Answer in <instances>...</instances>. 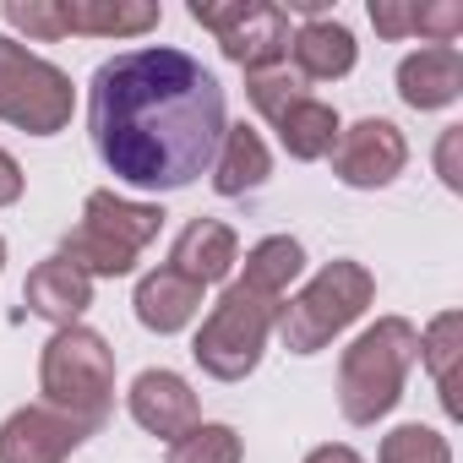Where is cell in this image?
Listing matches in <instances>:
<instances>
[{"instance_id":"484cf974","label":"cell","mask_w":463,"mask_h":463,"mask_svg":"<svg viewBox=\"0 0 463 463\" xmlns=\"http://www.w3.org/2000/svg\"><path fill=\"white\" fill-rule=\"evenodd\" d=\"M414 33L430 44H452L463 33V6L458 0H414Z\"/></svg>"},{"instance_id":"277c9868","label":"cell","mask_w":463,"mask_h":463,"mask_svg":"<svg viewBox=\"0 0 463 463\" xmlns=\"http://www.w3.org/2000/svg\"><path fill=\"white\" fill-rule=\"evenodd\" d=\"M39 392L50 409H61L93 436L115 409V349L82 322L55 327V338L39 354Z\"/></svg>"},{"instance_id":"52a82bcc","label":"cell","mask_w":463,"mask_h":463,"mask_svg":"<svg viewBox=\"0 0 463 463\" xmlns=\"http://www.w3.org/2000/svg\"><path fill=\"white\" fill-rule=\"evenodd\" d=\"M71 109H77L71 77L55 61L33 55L23 39L0 33V120L28 137H55L71 126Z\"/></svg>"},{"instance_id":"4fadbf2b","label":"cell","mask_w":463,"mask_h":463,"mask_svg":"<svg viewBox=\"0 0 463 463\" xmlns=\"http://www.w3.org/2000/svg\"><path fill=\"white\" fill-rule=\"evenodd\" d=\"M463 93V50L458 44H420L398 61V99L420 115L458 104Z\"/></svg>"},{"instance_id":"44dd1931","label":"cell","mask_w":463,"mask_h":463,"mask_svg":"<svg viewBox=\"0 0 463 463\" xmlns=\"http://www.w3.org/2000/svg\"><path fill=\"white\" fill-rule=\"evenodd\" d=\"M458 349H463V317L458 311H441L425 333H420V360L430 365V382L441 392V409L458 414V382H452V365H458Z\"/></svg>"},{"instance_id":"f546056e","label":"cell","mask_w":463,"mask_h":463,"mask_svg":"<svg viewBox=\"0 0 463 463\" xmlns=\"http://www.w3.org/2000/svg\"><path fill=\"white\" fill-rule=\"evenodd\" d=\"M306 463H365V458L354 447H344V441H327V447H311Z\"/></svg>"},{"instance_id":"ba28073f","label":"cell","mask_w":463,"mask_h":463,"mask_svg":"<svg viewBox=\"0 0 463 463\" xmlns=\"http://www.w3.org/2000/svg\"><path fill=\"white\" fill-rule=\"evenodd\" d=\"M191 23L207 28L223 50V61H235L246 77L284 66L289 61V17L273 0H235V6H191Z\"/></svg>"},{"instance_id":"83f0119b","label":"cell","mask_w":463,"mask_h":463,"mask_svg":"<svg viewBox=\"0 0 463 463\" xmlns=\"http://www.w3.org/2000/svg\"><path fill=\"white\" fill-rule=\"evenodd\" d=\"M436 175L447 191H463V126H447L436 142Z\"/></svg>"},{"instance_id":"9c48e42d","label":"cell","mask_w":463,"mask_h":463,"mask_svg":"<svg viewBox=\"0 0 463 463\" xmlns=\"http://www.w3.org/2000/svg\"><path fill=\"white\" fill-rule=\"evenodd\" d=\"M327 158H333V175H338L349 191H382V185H392V180L403 175L409 142H403V131H398L392 120L365 115V120H354V126L338 131V142H333Z\"/></svg>"},{"instance_id":"d4e9b609","label":"cell","mask_w":463,"mask_h":463,"mask_svg":"<svg viewBox=\"0 0 463 463\" xmlns=\"http://www.w3.org/2000/svg\"><path fill=\"white\" fill-rule=\"evenodd\" d=\"M0 17H6V28L50 44V39H66V23H61V0H6L0 6Z\"/></svg>"},{"instance_id":"2e32d148","label":"cell","mask_w":463,"mask_h":463,"mask_svg":"<svg viewBox=\"0 0 463 463\" xmlns=\"http://www.w3.org/2000/svg\"><path fill=\"white\" fill-rule=\"evenodd\" d=\"M131 306H137V322H142L147 333L169 338V333H185V327L196 322V311H202V289H196L191 279L169 273V268H153V273L137 279Z\"/></svg>"},{"instance_id":"4316f807","label":"cell","mask_w":463,"mask_h":463,"mask_svg":"<svg viewBox=\"0 0 463 463\" xmlns=\"http://www.w3.org/2000/svg\"><path fill=\"white\" fill-rule=\"evenodd\" d=\"M371 28L382 39H414V0H371Z\"/></svg>"},{"instance_id":"6da1fadb","label":"cell","mask_w":463,"mask_h":463,"mask_svg":"<svg viewBox=\"0 0 463 463\" xmlns=\"http://www.w3.org/2000/svg\"><path fill=\"white\" fill-rule=\"evenodd\" d=\"M223 131V88L185 50H120L88 82L93 153L131 191H185L213 169Z\"/></svg>"},{"instance_id":"7c38bea8","label":"cell","mask_w":463,"mask_h":463,"mask_svg":"<svg viewBox=\"0 0 463 463\" xmlns=\"http://www.w3.org/2000/svg\"><path fill=\"white\" fill-rule=\"evenodd\" d=\"M235 262H241V241H235V229L229 223H218V218H191L180 235H175V246H169V273H180V279H191L196 289H207V284H223L229 273H235Z\"/></svg>"},{"instance_id":"9a60e30c","label":"cell","mask_w":463,"mask_h":463,"mask_svg":"<svg viewBox=\"0 0 463 463\" xmlns=\"http://www.w3.org/2000/svg\"><path fill=\"white\" fill-rule=\"evenodd\" d=\"M23 300H28V311H33L39 322H50V327H77L82 311L93 306V279L77 273L66 257H50V262H39V268L28 273Z\"/></svg>"},{"instance_id":"30bf717a","label":"cell","mask_w":463,"mask_h":463,"mask_svg":"<svg viewBox=\"0 0 463 463\" xmlns=\"http://www.w3.org/2000/svg\"><path fill=\"white\" fill-rule=\"evenodd\" d=\"M88 430L50 403H23L0 425V463H66Z\"/></svg>"},{"instance_id":"7a4b0ae2","label":"cell","mask_w":463,"mask_h":463,"mask_svg":"<svg viewBox=\"0 0 463 463\" xmlns=\"http://www.w3.org/2000/svg\"><path fill=\"white\" fill-rule=\"evenodd\" d=\"M420 360V327L403 317H376L338 354V409L349 425H376L398 409L403 382Z\"/></svg>"},{"instance_id":"603a6c76","label":"cell","mask_w":463,"mask_h":463,"mask_svg":"<svg viewBox=\"0 0 463 463\" xmlns=\"http://www.w3.org/2000/svg\"><path fill=\"white\" fill-rule=\"evenodd\" d=\"M306 93H311V82H300V77L289 71V61H284V66H268V71H251V77H246V99H251V109H257L268 126H273V120H279V115H284L295 99H306Z\"/></svg>"},{"instance_id":"4dcf8cb0","label":"cell","mask_w":463,"mask_h":463,"mask_svg":"<svg viewBox=\"0 0 463 463\" xmlns=\"http://www.w3.org/2000/svg\"><path fill=\"white\" fill-rule=\"evenodd\" d=\"M0 268H6V241H0Z\"/></svg>"},{"instance_id":"7402d4cb","label":"cell","mask_w":463,"mask_h":463,"mask_svg":"<svg viewBox=\"0 0 463 463\" xmlns=\"http://www.w3.org/2000/svg\"><path fill=\"white\" fill-rule=\"evenodd\" d=\"M241 458H246L241 430L218 425V420H202L180 441H169V463H241Z\"/></svg>"},{"instance_id":"8992f818","label":"cell","mask_w":463,"mask_h":463,"mask_svg":"<svg viewBox=\"0 0 463 463\" xmlns=\"http://www.w3.org/2000/svg\"><path fill=\"white\" fill-rule=\"evenodd\" d=\"M376 300V279L365 262H327L295 300H284L279 311V338L289 354H322L344 327H354Z\"/></svg>"},{"instance_id":"ffe728a7","label":"cell","mask_w":463,"mask_h":463,"mask_svg":"<svg viewBox=\"0 0 463 463\" xmlns=\"http://www.w3.org/2000/svg\"><path fill=\"white\" fill-rule=\"evenodd\" d=\"M300 268H306V246H300L295 235H268V241H257V246L246 251L241 284L257 289V295H268V300H284L289 284L300 279Z\"/></svg>"},{"instance_id":"f1b7e54d","label":"cell","mask_w":463,"mask_h":463,"mask_svg":"<svg viewBox=\"0 0 463 463\" xmlns=\"http://www.w3.org/2000/svg\"><path fill=\"white\" fill-rule=\"evenodd\" d=\"M17 196H23V164L0 147V207H12Z\"/></svg>"},{"instance_id":"5bb4252c","label":"cell","mask_w":463,"mask_h":463,"mask_svg":"<svg viewBox=\"0 0 463 463\" xmlns=\"http://www.w3.org/2000/svg\"><path fill=\"white\" fill-rule=\"evenodd\" d=\"M289 61H295L289 71L300 82H338V77L354 71L360 44H354V33L338 17H317V23H300L289 33Z\"/></svg>"},{"instance_id":"8fae6325","label":"cell","mask_w":463,"mask_h":463,"mask_svg":"<svg viewBox=\"0 0 463 463\" xmlns=\"http://www.w3.org/2000/svg\"><path fill=\"white\" fill-rule=\"evenodd\" d=\"M126 409H131V420H137L147 436H158V441H180L191 425H202V403H196L191 382H185L180 371H164V365H153V371H142V376L131 382Z\"/></svg>"},{"instance_id":"3957f363","label":"cell","mask_w":463,"mask_h":463,"mask_svg":"<svg viewBox=\"0 0 463 463\" xmlns=\"http://www.w3.org/2000/svg\"><path fill=\"white\" fill-rule=\"evenodd\" d=\"M158 229H164L158 202H131L120 191H88L82 223L61 241V257L88 279H126L137 257L158 241Z\"/></svg>"},{"instance_id":"ac0fdd59","label":"cell","mask_w":463,"mask_h":463,"mask_svg":"<svg viewBox=\"0 0 463 463\" xmlns=\"http://www.w3.org/2000/svg\"><path fill=\"white\" fill-rule=\"evenodd\" d=\"M158 17L164 6H153V0H61L66 33H88V39H137L158 28Z\"/></svg>"},{"instance_id":"5b68a950","label":"cell","mask_w":463,"mask_h":463,"mask_svg":"<svg viewBox=\"0 0 463 463\" xmlns=\"http://www.w3.org/2000/svg\"><path fill=\"white\" fill-rule=\"evenodd\" d=\"M284 300H268L257 289H246L241 279L218 295V306L207 311V322L191 338V360L213 376V382H246L262 365V349L279 327Z\"/></svg>"},{"instance_id":"d6986e66","label":"cell","mask_w":463,"mask_h":463,"mask_svg":"<svg viewBox=\"0 0 463 463\" xmlns=\"http://www.w3.org/2000/svg\"><path fill=\"white\" fill-rule=\"evenodd\" d=\"M273 131H279V142H284V153H289V158L317 164V158H327V153H333V142H338L344 120H338V109H333V104H322L317 93H306V99H295V104L273 120Z\"/></svg>"},{"instance_id":"cb8c5ba5","label":"cell","mask_w":463,"mask_h":463,"mask_svg":"<svg viewBox=\"0 0 463 463\" xmlns=\"http://www.w3.org/2000/svg\"><path fill=\"white\" fill-rule=\"evenodd\" d=\"M376 463H452V447L430 425H398V430L382 436Z\"/></svg>"},{"instance_id":"e0dca14e","label":"cell","mask_w":463,"mask_h":463,"mask_svg":"<svg viewBox=\"0 0 463 463\" xmlns=\"http://www.w3.org/2000/svg\"><path fill=\"white\" fill-rule=\"evenodd\" d=\"M268 175H273V153H268L262 131H251L246 120L229 126L218 153H213V191L218 196H251L268 185Z\"/></svg>"}]
</instances>
